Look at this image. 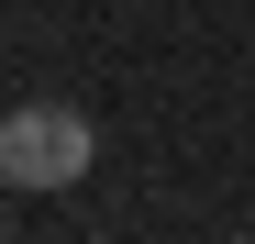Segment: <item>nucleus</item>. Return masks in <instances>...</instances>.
Instances as JSON below:
<instances>
[{"label": "nucleus", "instance_id": "obj_1", "mask_svg": "<svg viewBox=\"0 0 255 244\" xmlns=\"http://www.w3.org/2000/svg\"><path fill=\"white\" fill-rule=\"evenodd\" d=\"M100 167V122L78 100H22L0 122V189H78Z\"/></svg>", "mask_w": 255, "mask_h": 244}, {"label": "nucleus", "instance_id": "obj_2", "mask_svg": "<svg viewBox=\"0 0 255 244\" xmlns=\"http://www.w3.org/2000/svg\"><path fill=\"white\" fill-rule=\"evenodd\" d=\"M0 222H11V189H0Z\"/></svg>", "mask_w": 255, "mask_h": 244}]
</instances>
